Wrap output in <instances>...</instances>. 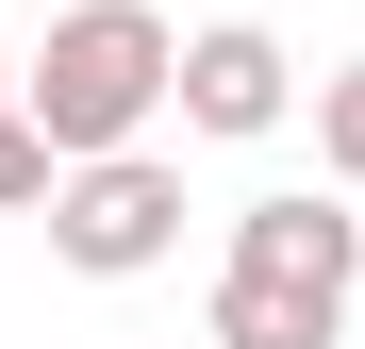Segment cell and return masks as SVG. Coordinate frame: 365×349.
<instances>
[{
	"label": "cell",
	"instance_id": "3",
	"mask_svg": "<svg viewBox=\"0 0 365 349\" xmlns=\"http://www.w3.org/2000/svg\"><path fill=\"white\" fill-rule=\"evenodd\" d=\"M299 116V67H282V34L266 17H200L182 34V133H216V150H250Z\"/></svg>",
	"mask_w": 365,
	"mask_h": 349
},
{
	"label": "cell",
	"instance_id": "7",
	"mask_svg": "<svg viewBox=\"0 0 365 349\" xmlns=\"http://www.w3.org/2000/svg\"><path fill=\"white\" fill-rule=\"evenodd\" d=\"M316 166L365 200V67H332V84H316Z\"/></svg>",
	"mask_w": 365,
	"mask_h": 349
},
{
	"label": "cell",
	"instance_id": "8",
	"mask_svg": "<svg viewBox=\"0 0 365 349\" xmlns=\"http://www.w3.org/2000/svg\"><path fill=\"white\" fill-rule=\"evenodd\" d=\"M0 100H17V50H0Z\"/></svg>",
	"mask_w": 365,
	"mask_h": 349
},
{
	"label": "cell",
	"instance_id": "2",
	"mask_svg": "<svg viewBox=\"0 0 365 349\" xmlns=\"http://www.w3.org/2000/svg\"><path fill=\"white\" fill-rule=\"evenodd\" d=\"M50 250H67L83 283H150L182 250V166L166 150H83L67 183H50Z\"/></svg>",
	"mask_w": 365,
	"mask_h": 349
},
{
	"label": "cell",
	"instance_id": "5",
	"mask_svg": "<svg viewBox=\"0 0 365 349\" xmlns=\"http://www.w3.org/2000/svg\"><path fill=\"white\" fill-rule=\"evenodd\" d=\"M332 333H349V300H299L266 266H216V349H332Z\"/></svg>",
	"mask_w": 365,
	"mask_h": 349
},
{
	"label": "cell",
	"instance_id": "6",
	"mask_svg": "<svg viewBox=\"0 0 365 349\" xmlns=\"http://www.w3.org/2000/svg\"><path fill=\"white\" fill-rule=\"evenodd\" d=\"M50 183H67V150L34 133V100H0V216H34Z\"/></svg>",
	"mask_w": 365,
	"mask_h": 349
},
{
	"label": "cell",
	"instance_id": "4",
	"mask_svg": "<svg viewBox=\"0 0 365 349\" xmlns=\"http://www.w3.org/2000/svg\"><path fill=\"white\" fill-rule=\"evenodd\" d=\"M232 266L299 283V300H349V283H365V216H332L316 183H282V200H250V216H232Z\"/></svg>",
	"mask_w": 365,
	"mask_h": 349
},
{
	"label": "cell",
	"instance_id": "1",
	"mask_svg": "<svg viewBox=\"0 0 365 349\" xmlns=\"http://www.w3.org/2000/svg\"><path fill=\"white\" fill-rule=\"evenodd\" d=\"M17 100H34V133L50 150H150V116H182V34L150 17V0H67L50 17V50L17 67Z\"/></svg>",
	"mask_w": 365,
	"mask_h": 349
}]
</instances>
